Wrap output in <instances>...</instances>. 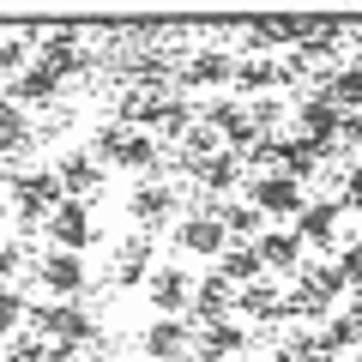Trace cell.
Wrapping results in <instances>:
<instances>
[{
	"label": "cell",
	"mask_w": 362,
	"mask_h": 362,
	"mask_svg": "<svg viewBox=\"0 0 362 362\" xmlns=\"http://www.w3.org/2000/svg\"><path fill=\"white\" fill-rule=\"evenodd\" d=\"M187 344H194V326L187 320H151L139 338V350L151 362H187Z\"/></svg>",
	"instance_id": "obj_13"
},
{
	"label": "cell",
	"mask_w": 362,
	"mask_h": 362,
	"mask_svg": "<svg viewBox=\"0 0 362 362\" xmlns=\"http://www.w3.org/2000/svg\"><path fill=\"white\" fill-rule=\"evenodd\" d=\"M49 73H61V78H73V73H85V49H78V37H49L42 42V54H37Z\"/></svg>",
	"instance_id": "obj_26"
},
{
	"label": "cell",
	"mask_w": 362,
	"mask_h": 362,
	"mask_svg": "<svg viewBox=\"0 0 362 362\" xmlns=\"http://www.w3.org/2000/svg\"><path fill=\"white\" fill-rule=\"evenodd\" d=\"M61 85H66L61 73H49L42 61H30L25 73L6 85V103H18V109H42V103H54V97H61Z\"/></svg>",
	"instance_id": "obj_12"
},
{
	"label": "cell",
	"mask_w": 362,
	"mask_h": 362,
	"mask_svg": "<svg viewBox=\"0 0 362 362\" xmlns=\"http://www.w3.org/2000/svg\"><path fill=\"white\" fill-rule=\"evenodd\" d=\"M18 272H25V247H18V242H0V284H13Z\"/></svg>",
	"instance_id": "obj_36"
},
{
	"label": "cell",
	"mask_w": 362,
	"mask_h": 362,
	"mask_svg": "<svg viewBox=\"0 0 362 362\" xmlns=\"http://www.w3.org/2000/svg\"><path fill=\"white\" fill-rule=\"evenodd\" d=\"M54 175H61L66 199H85V206H90V194L103 187V163H97L90 151H61V163H54Z\"/></svg>",
	"instance_id": "obj_15"
},
{
	"label": "cell",
	"mask_w": 362,
	"mask_h": 362,
	"mask_svg": "<svg viewBox=\"0 0 362 362\" xmlns=\"http://www.w3.org/2000/svg\"><path fill=\"white\" fill-rule=\"evenodd\" d=\"M338 206L344 211H362V163L344 169V187H338Z\"/></svg>",
	"instance_id": "obj_35"
},
{
	"label": "cell",
	"mask_w": 362,
	"mask_h": 362,
	"mask_svg": "<svg viewBox=\"0 0 362 362\" xmlns=\"http://www.w3.org/2000/svg\"><path fill=\"white\" fill-rule=\"evenodd\" d=\"M37 284L49 290L54 302H78V296H85V254H61V247H49V254L37 259Z\"/></svg>",
	"instance_id": "obj_7"
},
{
	"label": "cell",
	"mask_w": 362,
	"mask_h": 362,
	"mask_svg": "<svg viewBox=\"0 0 362 362\" xmlns=\"http://www.w3.org/2000/svg\"><path fill=\"white\" fill-rule=\"evenodd\" d=\"M194 362H223V356H206V350H199V356H194Z\"/></svg>",
	"instance_id": "obj_39"
},
{
	"label": "cell",
	"mask_w": 362,
	"mask_h": 362,
	"mask_svg": "<svg viewBox=\"0 0 362 362\" xmlns=\"http://www.w3.org/2000/svg\"><path fill=\"white\" fill-rule=\"evenodd\" d=\"M121 206H127V218L151 235V230H163V223L175 218V187H169V181H139Z\"/></svg>",
	"instance_id": "obj_8"
},
{
	"label": "cell",
	"mask_w": 362,
	"mask_h": 362,
	"mask_svg": "<svg viewBox=\"0 0 362 362\" xmlns=\"http://www.w3.org/2000/svg\"><path fill=\"white\" fill-rule=\"evenodd\" d=\"M338 121H344V109H338L326 90H308L296 103V133L314 139V145H326V151H332V139H338Z\"/></svg>",
	"instance_id": "obj_9"
},
{
	"label": "cell",
	"mask_w": 362,
	"mask_h": 362,
	"mask_svg": "<svg viewBox=\"0 0 362 362\" xmlns=\"http://www.w3.org/2000/svg\"><path fill=\"white\" fill-rule=\"evenodd\" d=\"M175 247L181 254H199V259H218L223 247H230V235H223V223L211 218V211H194V218L175 223Z\"/></svg>",
	"instance_id": "obj_10"
},
{
	"label": "cell",
	"mask_w": 362,
	"mask_h": 362,
	"mask_svg": "<svg viewBox=\"0 0 362 362\" xmlns=\"http://www.w3.org/2000/svg\"><path fill=\"white\" fill-rule=\"evenodd\" d=\"M326 157H332L326 145H314V139H302V133H296V139H284V145H278V175H290V181H308L314 169L326 163Z\"/></svg>",
	"instance_id": "obj_23"
},
{
	"label": "cell",
	"mask_w": 362,
	"mask_h": 362,
	"mask_svg": "<svg viewBox=\"0 0 362 362\" xmlns=\"http://www.w3.org/2000/svg\"><path fill=\"white\" fill-rule=\"evenodd\" d=\"M284 85V66L272 61V54H247V61H235V90H242V97H266V90H278Z\"/></svg>",
	"instance_id": "obj_21"
},
{
	"label": "cell",
	"mask_w": 362,
	"mask_h": 362,
	"mask_svg": "<svg viewBox=\"0 0 362 362\" xmlns=\"http://www.w3.org/2000/svg\"><path fill=\"white\" fill-rule=\"evenodd\" d=\"M338 272H344V284L350 290H362V242H350V247H338V259H332Z\"/></svg>",
	"instance_id": "obj_34"
},
{
	"label": "cell",
	"mask_w": 362,
	"mask_h": 362,
	"mask_svg": "<svg viewBox=\"0 0 362 362\" xmlns=\"http://www.w3.org/2000/svg\"><path fill=\"white\" fill-rule=\"evenodd\" d=\"M235 308L242 314H254V320H284L290 314V296L272 278H259V284H247V290H235Z\"/></svg>",
	"instance_id": "obj_24"
},
{
	"label": "cell",
	"mask_w": 362,
	"mask_h": 362,
	"mask_svg": "<svg viewBox=\"0 0 362 362\" xmlns=\"http://www.w3.org/2000/svg\"><path fill=\"white\" fill-rule=\"evenodd\" d=\"M25 320L37 326L42 344H54V350H78V344H90V338H97V320H90L85 302H30Z\"/></svg>",
	"instance_id": "obj_1"
},
{
	"label": "cell",
	"mask_w": 362,
	"mask_h": 362,
	"mask_svg": "<svg viewBox=\"0 0 362 362\" xmlns=\"http://www.w3.org/2000/svg\"><path fill=\"white\" fill-rule=\"evenodd\" d=\"M145 302L157 308V320H187V302H194V278L181 266H157L145 278Z\"/></svg>",
	"instance_id": "obj_5"
},
{
	"label": "cell",
	"mask_w": 362,
	"mask_h": 362,
	"mask_svg": "<svg viewBox=\"0 0 362 362\" xmlns=\"http://www.w3.org/2000/svg\"><path fill=\"white\" fill-rule=\"evenodd\" d=\"M350 314H356V320H362V290H356V296H350Z\"/></svg>",
	"instance_id": "obj_37"
},
{
	"label": "cell",
	"mask_w": 362,
	"mask_h": 362,
	"mask_svg": "<svg viewBox=\"0 0 362 362\" xmlns=\"http://www.w3.org/2000/svg\"><path fill=\"white\" fill-rule=\"evenodd\" d=\"M6 218H13V206H6V199H0V230H6Z\"/></svg>",
	"instance_id": "obj_38"
},
{
	"label": "cell",
	"mask_w": 362,
	"mask_h": 362,
	"mask_svg": "<svg viewBox=\"0 0 362 362\" xmlns=\"http://www.w3.org/2000/svg\"><path fill=\"white\" fill-rule=\"evenodd\" d=\"M115 169H133V175H145V181H163V145H157L151 133H127Z\"/></svg>",
	"instance_id": "obj_18"
},
{
	"label": "cell",
	"mask_w": 362,
	"mask_h": 362,
	"mask_svg": "<svg viewBox=\"0 0 362 362\" xmlns=\"http://www.w3.org/2000/svg\"><path fill=\"white\" fill-rule=\"evenodd\" d=\"M235 314V284L223 278V272H206V278H194V302H187V326L194 332H206V326H223Z\"/></svg>",
	"instance_id": "obj_3"
},
{
	"label": "cell",
	"mask_w": 362,
	"mask_h": 362,
	"mask_svg": "<svg viewBox=\"0 0 362 362\" xmlns=\"http://www.w3.org/2000/svg\"><path fill=\"white\" fill-rule=\"evenodd\" d=\"M25 314H30L25 290H13V284H0V332H18V326H25Z\"/></svg>",
	"instance_id": "obj_31"
},
{
	"label": "cell",
	"mask_w": 362,
	"mask_h": 362,
	"mask_svg": "<svg viewBox=\"0 0 362 362\" xmlns=\"http://www.w3.org/2000/svg\"><path fill=\"white\" fill-rule=\"evenodd\" d=\"M0 103H6V97H0Z\"/></svg>",
	"instance_id": "obj_41"
},
{
	"label": "cell",
	"mask_w": 362,
	"mask_h": 362,
	"mask_svg": "<svg viewBox=\"0 0 362 362\" xmlns=\"http://www.w3.org/2000/svg\"><path fill=\"white\" fill-rule=\"evenodd\" d=\"M194 181H199V206H218V199H230L235 187H242V157L235 151H218V157H206V163L194 169Z\"/></svg>",
	"instance_id": "obj_11"
},
{
	"label": "cell",
	"mask_w": 362,
	"mask_h": 362,
	"mask_svg": "<svg viewBox=\"0 0 362 362\" xmlns=\"http://www.w3.org/2000/svg\"><path fill=\"white\" fill-rule=\"evenodd\" d=\"M254 247H259V259H266V272H302V266H308L296 230H259Z\"/></svg>",
	"instance_id": "obj_20"
},
{
	"label": "cell",
	"mask_w": 362,
	"mask_h": 362,
	"mask_svg": "<svg viewBox=\"0 0 362 362\" xmlns=\"http://www.w3.org/2000/svg\"><path fill=\"white\" fill-rule=\"evenodd\" d=\"M326 97H332L344 115H362V61H350V66H338L332 73V85H326Z\"/></svg>",
	"instance_id": "obj_27"
},
{
	"label": "cell",
	"mask_w": 362,
	"mask_h": 362,
	"mask_svg": "<svg viewBox=\"0 0 362 362\" xmlns=\"http://www.w3.org/2000/svg\"><path fill=\"white\" fill-rule=\"evenodd\" d=\"M356 362H362V350H356Z\"/></svg>",
	"instance_id": "obj_40"
},
{
	"label": "cell",
	"mask_w": 362,
	"mask_h": 362,
	"mask_svg": "<svg viewBox=\"0 0 362 362\" xmlns=\"http://www.w3.org/2000/svg\"><path fill=\"white\" fill-rule=\"evenodd\" d=\"M199 211H211V218L223 223V235L230 242H259V211H254V199H218V206H199Z\"/></svg>",
	"instance_id": "obj_19"
},
{
	"label": "cell",
	"mask_w": 362,
	"mask_h": 362,
	"mask_svg": "<svg viewBox=\"0 0 362 362\" xmlns=\"http://www.w3.org/2000/svg\"><path fill=\"white\" fill-rule=\"evenodd\" d=\"M151 272H157V242L151 235H127L115 247V284H145Z\"/></svg>",
	"instance_id": "obj_17"
},
{
	"label": "cell",
	"mask_w": 362,
	"mask_h": 362,
	"mask_svg": "<svg viewBox=\"0 0 362 362\" xmlns=\"http://www.w3.org/2000/svg\"><path fill=\"white\" fill-rule=\"evenodd\" d=\"M30 145H37V133H30V115L18 103H0V157H25Z\"/></svg>",
	"instance_id": "obj_25"
},
{
	"label": "cell",
	"mask_w": 362,
	"mask_h": 362,
	"mask_svg": "<svg viewBox=\"0 0 362 362\" xmlns=\"http://www.w3.org/2000/svg\"><path fill=\"white\" fill-rule=\"evenodd\" d=\"M6 194H13V218L30 230V223H49V211L66 199V187H61L54 169H13L6 175Z\"/></svg>",
	"instance_id": "obj_2"
},
{
	"label": "cell",
	"mask_w": 362,
	"mask_h": 362,
	"mask_svg": "<svg viewBox=\"0 0 362 362\" xmlns=\"http://www.w3.org/2000/svg\"><path fill=\"white\" fill-rule=\"evenodd\" d=\"M320 350H326V356H338V350H362V320H356V314H332V320L320 326Z\"/></svg>",
	"instance_id": "obj_28"
},
{
	"label": "cell",
	"mask_w": 362,
	"mask_h": 362,
	"mask_svg": "<svg viewBox=\"0 0 362 362\" xmlns=\"http://www.w3.org/2000/svg\"><path fill=\"white\" fill-rule=\"evenodd\" d=\"M242 199H254L259 218H302V206H308V199H302V181L278 175V169H272V175H254Z\"/></svg>",
	"instance_id": "obj_4"
},
{
	"label": "cell",
	"mask_w": 362,
	"mask_h": 362,
	"mask_svg": "<svg viewBox=\"0 0 362 362\" xmlns=\"http://www.w3.org/2000/svg\"><path fill=\"white\" fill-rule=\"evenodd\" d=\"M218 272L230 278L235 290H247V284H259V278H266V259H259L254 242H230V247L218 254Z\"/></svg>",
	"instance_id": "obj_22"
},
{
	"label": "cell",
	"mask_w": 362,
	"mask_h": 362,
	"mask_svg": "<svg viewBox=\"0 0 362 362\" xmlns=\"http://www.w3.org/2000/svg\"><path fill=\"white\" fill-rule=\"evenodd\" d=\"M30 61H37V54H30V42H0V78H6V73L18 78Z\"/></svg>",
	"instance_id": "obj_33"
},
{
	"label": "cell",
	"mask_w": 362,
	"mask_h": 362,
	"mask_svg": "<svg viewBox=\"0 0 362 362\" xmlns=\"http://www.w3.org/2000/svg\"><path fill=\"white\" fill-rule=\"evenodd\" d=\"M332 151H344V157H356V163H362V115H344V121H338Z\"/></svg>",
	"instance_id": "obj_32"
},
{
	"label": "cell",
	"mask_w": 362,
	"mask_h": 362,
	"mask_svg": "<svg viewBox=\"0 0 362 362\" xmlns=\"http://www.w3.org/2000/svg\"><path fill=\"white\" fill-rule=\"evenodd\" d=\"M6 362H73V350H54L42 338H25V344H6Z\"/></svg>",
	"instance_id": "obj_30"
},
{
	"label": "cell",
	"mask_w": 362,
	"mask_h": 362,
	"mask_svg": "<svg viewBox=\"0 0 362 362\" xmlns=\"http://www.w3.org/2000/svg\"><path fill=\"white\" fill-rule=\"evenodd\" d=\"M242 344H247V332H242L235 320H223V326H206V332H199V350H206V356H223V362H230Z\"/></svg>",
	"instance_id": "obj_29"
},
{
	"label": "cell",
	"mask_w": 362,
	"mask_h": 362,
	"mask_svg": "<svg viewBox=\"0 0 362 362\" xmlns=\"http://www.w3.org/2000/svg\"><path fill=\"white\" fill-rule=\"evenodd\" d=\"M49 247H61V254H85L90 235H97V223H90V206L85 199H61V206L49 211Z\"/></svg>",
	"instance_id": "obj_6"
},
{
	"label": "cell",
	"mask_w": 362,
	"mask_h": 362,
	"mask_svg": "<svg viewBox=\"0 0 362 362\" xmlns=\"http://www.w3.org/2000/svg\"><path fill=\"white\" fill-rule=\"evenodd\" d=\"M181 78H187L194 90H223V85H235V54H223V49H199V54H187Z\"/></svg>",
	"instance_id": "obj_16"
},
{
	"label": "cell",
	"mask_w": 362,
	"mask_h": 362,
	"mask_svg": "<svg viewBox=\"0 0 362 362\" xmlns=\"http://www.w3.org/2000/svg\"><path fill=\"white\" fill-rule=\"evenodd\" d=\"M338 218H344V206L338 199H308L296 218V235L302 247H338Z\"/></svg>",
	"instance_id": "obj_14"
}]
</instances>
